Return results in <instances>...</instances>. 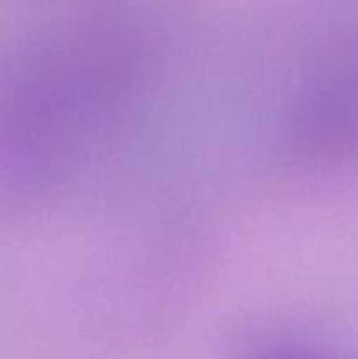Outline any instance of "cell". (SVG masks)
Instances as JSON below:
<instances>
[{
	"label": "cell",
	"instance_id": "obj_1",
	"mask_svg": "<svg viewBox=\"0 0 358 359\" xmlns=\"http://www.w3.org/2000/svg\"><path fill=\"white\" fill-rule=\"evenodd\" d=\"M263 359H309V358L298 356V354H274V356L263 358Z\"/></svg>",
	"mask_w": 358,
	"mask_h": 359
}]
</instances>
